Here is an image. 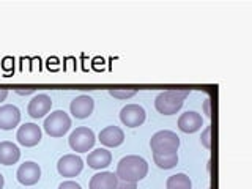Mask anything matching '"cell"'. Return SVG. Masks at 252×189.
I'll use <instances>...</instances> for the list:
<instances>
[{"label": "cell", "mask_w": 252, "mask_h": 189, "mask_svg": "<svg viewBox=\"0 0 252 189\" xmlns=\"http://www.w3.org/2000/svg\"><path fill=\"white\" fill-rule=\"evenodd\" d=\"M147 173H148V164L144 158L137 155H128L118 161L115 175L118 177V180L139 183L140 180H144L147 177Z\"/></svg>", "instance_id": "1"}, {"label": "cell", "mask_w": 252, "mask_h": 189, "mask_svg": "<svg viewBox=\"0 0 252 189\" xmlns=\"http://www.w3.org/2000/svg\"><path fill=\"white\" fill-rule=\"evenodd\" d=\"M189 94L188 90H165L155 99V107L162 115H173L183 107V102Z\"/></svg>", "instance_id": "2"}, {"label": "cell", "mask_w": 252, "mask_h": 189, "mask_svg": "<svg viewBox=\"0 0 252 189\" xmlns=\"http://www.w3.org/2000/svg\"><path fill=\"white\" fill-rule=\"evenodd\" d=\"M44 131L51 137H62L71 128V118L65 110H54L44 120Z\"/></svg>", "instance_id": "3"}, {"label": "cell", "mask_w": 252, "mask_h": 189, "mask_svg": "<svg viewBox=\"0 0 252 189\" xmlns=\"http://www.w3.org/2000/svg\"><path fill=\"white\" fill-rule=\"evenodd\" d=\"M94 140H96L94 139V132L90 128H87V126H79V128H76L69 134L68 144L73 152L85 153L93 148Z\"/></svg>", "instance_id": "4"}, {"label": "cell", "mask_w": 252, "mask_h": 189, "mask_svg": "<svg viewBox=\"0 0 252 189\" xmlns=\"http://www.w3.org/2000/svg\"><path fill=\"white\" fill-rule=\"evenodd\" d=\"M150 147L153 152H178L180 137L172 131H158L150 140Z\"/></svg>", "instance_id": "5"}, {"label": "cell", "mask_w": 252, "mask_h": 189, "mask_svg": "<svg viewBox=\"0 0 252 189\" xmlns=\"http://www.w3.org/2000/svg\"><path fill=\"white\" fill-rule=\"evenodd\" d=\"M84 169V161L81 156L77 155H65L62 156L59 162H57V170L62 177L66 178H73L77 177L79 173Z\"/></svg>", "instance_id": "6"}, {"label": "cell", "mask_w": 252, "mask_h": 189, "mask_svg": "<svg viewBox=\"0 0 252 189\" xmlns=\"http://www.w3.org/2000/svg\"><path fill=\"white\" fill-rule=\"evenodd\" d=\"M16 178L24 186H33L41 178V167L35 161H26L19 165L18 172H16Z\"/></svg>", "instance_id": "7"}, {"label": "cell", "mask_w": 252, "mask_h": 189, "mask_svg": "<svg viewBox=\"0 0 252 189\" xmlns=\"http://www.w3.org/2000/svg\"><path fill=\"white\" fill-rule=\"evenodd\" d=\"M145 109L139 104H126L120 110V120L128 128H137L145 122Z\"/></svg>", "instance_id": "8"}, {"label": "cell", "mask_w": 252, "mask_h": 189, "mask_svg": "<svg viewBox=\"0 0 252 189\" xmlns=\"http://www.w3.org/2000/svg\"><path fill=\"white\" fill-rule=\"evenodd\" d=\"M16 139L24 147H35L41 140V128L35 123H24L16 132Z\"/></svg>", "instance_id": "9"}, {"label": "cell", "mask_w": 252, "mask_h": 189, "mask_svg": "<svg viewBox=\"0 0 252 189\" xmlns=\"http://www.w3.org/2000/svg\"><path fill=\"white\" fill-rule=\"evenodd\" d=\"M51 107H52V99H51L49 94L39 93V94H35V96L30 99L27 112L32 118H41L46 114L51 112Z\"/></svg>", "instance_id": "10"}, {"label": "cell", "mask_w": 252, "mask_h": 189, "mask_svg": "<svg viewBox=\"0 0 252 189\" xmlns=\"http://www.w3.org/2000/svg\"><path fill=\"white\" fill-rule=\"evenodd\" d=\"M94 109V101L92 99V96L89 94H79L76 96L69 104V110L73 117L82 120V118H89Z\"/></svg>", "instance_id": "11"}, {"label": "cell", "mask_w": 252, "mask_h": 189, "mask_svg": "<svg viewBox=\"0 0 252 189\" xmlns=\"http://www.w3.org/2000/svg\"><path fill=\"white\" fill-rule=\"evenodd\" d=\"M21 122V110L13 104L0 106V129H13Z\"/></svg>", "instance_id": "12"}, {"label": "cell", "mask_w": 252, "mask_h": 189, "mask_svg": "<svg viewBox=\"0 0 252 189\" xmlns=\"http://www.w3.org/2000/svg\"><path fill=\"white\" fill-rule=\"evenodd\" d=\"M202 126H203V118L199 112H194V110H188V112L181 114L178 118V128L186 134H192L195 131H199Z\"/></svg>", "instance_id": "13"}, {"label": "cell", "mask_w": 252, "mask_h": 189, "mask_svg": "<svg viewBox=\"0 0 252 189\" xmlns=\"http://www.w3.org/2000/svg\"><path fill=\"white\" fill-rule=\"evenodd\" d=\"M123 140H125V132L122 128H118L115 125L106 126L99 132V142L104 147H118L123 144Z\"/></svg>", "instance_id": "14"}, {"label": "cell", "mask_w": 252, "mask_h": 189, "mask_svg": "<svg viewBox=\"0 0 252 189\" xmlns=\"http://www.w3.org/2000/svg\"><path fill=\"white\" fill-rule=\"evenodd\" d=\"M110 162H112V153L106 148H96V150H93V152H90L89 156H87V164H89V167L96 169V170L106 169Z\"/></svg>", "instance_id": "15"}, {"label": "cell", "mask_w": 252, "mask_h": 189, "mask_svg": "<svg viewBox=\"0 0 252 189\" xmlns=\"http://www.w3.org/2000/svg\"><path fill=\"white\" fill-rule=\"evenodd\" d=\"M118 183V177L114 172H99L90 178V189H115Z\"/></svg>", "instance_id": "16"}, {"label": "cell", "mask_w": 252, "mask_h": 189, "mask_svg": "<svg viewBox=\"0 0 252 189\" xmlns=\"http://www.w3.org/2000/svg\"><path fill=\"white\" fill-rule=\"evenodd\" d=\"M19 158H21V152L18 145L8 140L0 142V164L13 165L19 161Z\"/></svg>", "instance_id": "17"}, {"label": "cell", "mask_w": 252, "mask_h": 189, "mask_svg": "<svg viewBox=\"0 0 252 189\" xmlns=\"http://www.w3.org/2000/svg\"><path fill=\"white\" fill-rule=\"evenodd\" d=\"M153 159L159 169L169 170L178 164V152H153Z\"/></svg>", "instance_id": "18"}, {"label": "cell", "mask_w": 252, "mask_h": 189, "mask_svg": "<svg viewBox=\"0 0 252 189\" xmlns=\"http://www.w3.org/2000/svg\"><path fill=\"white\" fill-rule=\"evenodd\" d=\"M165 188L167 189H192V181L186 173H175V175H170L167 178Z\"/></svg>", "instance_id": "19"}, {"label": "cell", "mask_w": 252, "mask_h": 189, "mask_svg": "<svg viewBox=\"0 0 252 189\" xmlns=\"http://www.w3.org/2000/svg\"><path fill=\"white\" fill-rule=\"evenodd\" d=\"M137 92L136 90H109V94L110 96H114L117 99H129L132 98L134 94H136Z\"/></svg>", "instance_id": "20"}, {"label": "cell", "mask_w": 252, "mask_h": 189, "mask_svg": "<svg viewBox=\"0 0 252 189\" xmlns=\"http://www.w3.org/2000/svg\"><path fill=\"white\" fill-rule=\"evenodd\" d=\"M200 140H202V145L207 148V150L211 148V128H210V126H207V128H205V131L202 132Z\"/></svg>", "instance_id": "21"}, {"label": "cell", "mask_w": 252, "mask_h": 189, "mask_svg": "<svg viewBox=\"0 0 252 189\" xmlns=\"http://www.w3.org/2000/svg\"><path fill=\"white\" fill-rule=\"evenodd\" d=\"M115 189H137V183H132V181H125V180H118Z\"/></svg>", "instance_id": "22"}, {"label": "cell", "mask_w": 252, "mask_h": 189, "mask_svg": "<svg viewBox=\"0 0 252 189\" xmlns=\"http://www.w3.org/2000/svg\"><path fill=\"white\" fill-rule=\"evenodd\" d=\"M59 189H82V188L79 183H76V181L66 180V181H63V183L59 185Z\"/></svg>", "instance_id": "23"}, {"label": "cell", "mask_w": 252, "mask_h": 189, "mask_svg": "<svg viewBox=\"0 0 252 189\" xmlns=\"http://www.w3.org/2000/svg\"><path fill=\"white\" fill-rule=\"evenodd\" d=\"M6 96H8V90L0 89V102H3L6 99Z\"/></svg>", "instance_id": "24"}, {"label": "cell", "mask_w": 252, "mask_h": 189, "mask_svg": "<svg viewBox=\"0 0 252 189\" xmlns=\"http://www.w3.org/2000/svg\"><path fill=\"white\" fill-rule=\"evenodd\" d=\"M205 114H207L208 117L211 115V114H210V99L205 101Z\"/></svg>", "instance_id": "25"}, {"label": "cell", "mask_w": 252, "mask_h": 189, "mask_svg": "<svg viewBox=\"0 0 252 189\" xmlns=\"http://www.w3.org/2000/svg\"><path fill=\"white\" fill-rule=\"evenodd\" d=\"M3 185H5V178H3V175L0 173V189L3 188Z\"/></svg>", "instance_id": "26"}]
</instances>
